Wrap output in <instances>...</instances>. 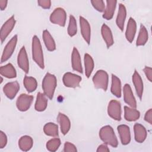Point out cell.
Masks as SVG:
<instances>
[{"instance_id":"ee69618b","label":"cell","mask_w":152,"mask_h":152,"mask_svg":"<svg viewBox=\"0 0 152 152\" xmlns=\"http://www.w3.org/2000/svg\"><path fill=\"white\" fill-rule=\"evenodd\" d=\"M2 81H3V78H2V76H1V82H0V83L1 84L2 83Z\"/></svg>"},{"instance_id":"83f0119b","label":"cell","mask_w":152,"mask_h":152,"mask_svg":"<svg viewBox=\"0 0 152 152\" xmlns=\"http://www.w3.org/2000/svg\"><path fill=\"white\" fill-rule=\"evenodd\" d=\"M42 37L46 49L50 52L54 51L56 49V43L53 37L48 30H43Z\"/></svg>"},{"instance_id":"4dcf8cb0","label":"cell","mask_w":152,"mask_h":152,"mask_svg":"<svg viewBox=\"0 0 152 152\" xmlns=\"http://www.w3.org/2000/svg\"><path fill=\"white\" fill-rule=\"evenodd\" d=\"M148 39V33L146 27L143 25H140L138 35L136 40V46H141L146 44Z\"/></svg>"},{"instance_id":"3957f363","label":"cell","mask_w":152,"mask_h":152,"mask_svg":"<svg viewBox=\"0 0 152 152\" xmlns=\"http://www.w3.org/2000/svg\"><path fill=\"white\" fill-rule=\"evenodd\" d=\"M99 137L104 144L115 148L118 147V141L111 126L105 125L102 127L99 131Z\"/></svg>"},{"instance_id":"ac0fdd59","label":"cell","mask_w":152,"mask_h":152,"mask_svg":"<svg viewBox=\"0 0 152 152\" xmlns=\"http://www.w3.org/2000/svg\"><path fill=\"white\" fill-rule=\"evenodd\" d=\"M136 31H137L136 21L132 17H130L128 20V21L126 25V31H125V37L129 43H132L133 42L135 38Z\"/></svg>"},{"instance_id":"30bf717a","label":"cell","mask_w":152,"mask_h":152,"mask_svg":"<svg viewBox=\"0 0 152 152\" xmlns=\"http://www.w3.org/2000/svg\"><path fill=\"white\" fill-rule=\"evenodd\" d=\"M15 17L14 15H12L3 24L0 31V39L1 43H3L10 33L13 30L15 25Z\"/></svg>"},{"instance_id":"ffe728a7","label":"cell","mask_w":152,"mask_h":152,"mask_svg":"<svg viewBox=\"0 0 152 152\" xmlns=\"http://www.w3.org/2000/svg\"><path fill=\"white\" fill-rule=\"evenodd\" d=\"M126 17V9L125 6L122 4H119L118 14L116 18V24L118 27L121 30H124L125 22Z\"/></svg>"},{"instance_id":"e575fe53","label":"cell","mask_w":152,"mask_h":152,"mask_svg":"<svg viewBox=\"0 0 152 152\" xmlns=\"http://www.w3.org/2000/svg\"><path fill=\"white\" fill-rule=\"evenodd\" d=\"M61 144V142L60 139L58 137H54L53 138L49 140L46 142V147L48 151L54 152L59 148Z\"/></svg>"},{"instance_id":"f546056e","label":"cell","mask_w":152,"mask_h":152,"mask_svg":"<svg viewBox=\"0 0 152 152\" xmlns=\"http://www.w3.org/2000/svg\"><path fill=\"white\" fill-rule=\"evenodd\" d=\"M33 140L29 135H23L18 140V147L23 151H29L33 147Z\"/></svg>"},{"instance_id":"4316f807","label":"cell","mask_w":152,"mask_h":152,"mask_svg":"<svg viewBox=\"0 0 152 152\" xmlns=\"http://www.w3.org/2000/svg\"><path fill=\"white\" fill-rule=\"evenodd\" d=\"M0 74L1 76L7 78H14L17 77L15 68L11 63L1 66L0 68Z\"/></svg>"},{"instance_id":"5bb4252c","label":"cell","mask_w":152,"mask_h":152,"mask_svg":"<svg viewBox=\"0 0 152 152\" xmlns=\"http://www.w3.org/2000/svg\"><path fill=\"white\" fill-rule=\"evenodd\" d=\"M20 90V84L17 81H12L7 83L3 87V92L10 100L13 99Z\"/></svg>"},{"instance_id":"d590c367","label":"cell","mask_w":152,"mask_h":152,"mask_svg":"<svg viewBox=\"0 0 152 152\" xmlns=\"http://www.w3.org/2000/svg\"><path fill=\"white\" fill-rule=\"evenodd\" d=\"M91 3L94 8L99 12H103L105 9L106 5L102 0H92Z\"/></svg>"},{"instance_id":"f1b7e54d","label":"cell","mask_w":152,"mask_h":152,"mask_svg":"<svg viewBox=\"0 0 152 152\" xmlns=\"http://www.w3.org/2000/svg\"><path fill=\"white\" fill-rule=\"evenodd\" d=\"M84 64L85 75L87 78H89L91 75L94 66V62L93 58L88 53H85L84 56Z\"/></svg>"},{"instance_id":"ab89813d","label":"cell","mask_w":152,"mask_h":152,"mask_svg":"<svg viewBox=\"0 0 152 152\" xmlns=\"http://www.w3.org/2000/svg\"><path fill=\"white\" fill-rule=\"evenodd\" d=\"M143 71L146 76V78L149 81H152V68L150 66H145L144 69Z\"/></svg>"},{"instance_id":"8fae6325","label":"cell","mask_w":152,"mask_h":152,"mask_svg":"<svg viewBox=\"0 0 152 152\" xmlns=\"http://www.w3.org/2000/svg\"><path fill=\"white\" fill-rule=\"evenodd\" d=\"M79 23L80 27L81 34L86 41V42L89 45L91 39V27L88 21L83 17L80 16Z\"/></svg>"},{"instance_id":"cb8c5ba5","label":"cell","mask_w":152,"mask_h":152,"mask_svg":"<svg viewBox=\"0 0 152 152\" xmlns=\"http://www.w3.org/2000/svg\"><path fill=\"white\" fill-rule=\"evenodd\" d=\"M110 91L115 96L120 98L122 95V85L121 80L115 75L112 74Z\"/></svg>"},{"instance_id":"603a6c76","label":"cell","mask_w":152,"mask_h":152,"mask_svg":"<svg viewBox=\"0 0 152 152\" xmlns=\"http://www.w3.org/2000/svg\"><path fill=\"white\" fill-rule=\"evenodd\" d=\"M106 5L104 11H103V18L107 20H111L114 15L115 9L116 7L117 1L115 0H107L106 1Z\"/></svg>"},{"instance_id":"44dd1931","label":"cell","mask_w":152,"mask_h":152,"mask_svg":"<svg viewBox=\"0 0 152 152\" xmlns=\"http://www.w3.org/2000/svg\"><path fill=\"white\" fill-rule=\"evenodd\" d=\"M102 36L107 48L111 47L114 43L113 36L110 27L106 24H103L101 27Z\"/></svg>"},{"instance_id":"7bdbcfd3","label":"cell","mask_w":152,"mask_h":152,"mask_svg":"<svg viewBox=\"0 0 152 152\" xmlns=\"http://www.w3.org/2000/svg\"><path fill=\"white\" fill-rule=\"evenodd\" d=\"M7 3H8V1L0 0V8L1 11H3L6 8L7 6Z\"/></svg>"},{"instance_id":"7c38bea8","label":"cell","mask_w":152,"mask_h":152,"mask_svg":"<svg viewBox=\"0 0 152 152\" xmlns=\"http://www.w3.org/2000/svg\"><path fill=\"white\" fill-rule=\"evenodd\" d=\"M17 64L18 66L26 73L27 74L29 71V61L27 56V53L24 46H23L17 56Z\"/></svg>"},{"instance_id":"8992f818","label":"cell","mask_w":152,"mask_h":152,"mask_svg":"<svg viewBox=\"0 0 152 152\" xmlns=\"http://www.w3.org/2000/svg\"><path fill=\"white\" fill-rule=\"evenodd\" d=\"M17 40L18 36L17 34H15L7 43L2 52L1 59V63L6 62L11 58L16 48Z\"/></svg>"},{"instance_id":"2e32d148","label":"cell","mask_w":152,"mask_h":152,"mask_svg":"<svg viewBox=\"0 0 152 152\" xmlns=\"http://www.w3.org/2000/svg\"><path fill=\"white\" fill-rule=\"evenodd\" d=\"M132 81L134 84L137 95L140 100H141L144 90V84L142 78L139 73L135 70L132 77Z\"/></svg>"},{"instance_id":"d4e9b609","label":"cell","mask_w":152,"mask_h":152,"mask_svg":"<svg viewBox=\"0 0 152 152\" xmlns=\"http://www.w3.org/2000/svg\"><path fill=\"white\" fill-rule=\"evenodd\" d=\"M140 113L136 109L129 106H124V118L126 121L129 122L135 121L140 118Z\"/></svg>"},{"instance_id":"9a60e30c","label":"cell","mask_w":152,"mask_h":152,"mask_svg":"<svg viewBox=\"0 0 152 152\" xmlns=\"http://www.w3.org/2000/svg\"><path fill=\"white\" fill-rule=\"evenodd\" d=\"M117 129L122 144L125 145L129 144L131 138L129 127L126 125H120Z\"/></svg>"},{"instance_id":"7a4b0ae2","label":"cell","mask_w":152,"mask_h":152,"mask_svg":"<svg viewBox=\"0 0 152 152\" xmlns=\"http://www.w3.org/2000/svg\"><path fill=\"white\" fill-rule=\"evenodd\" d=\"M42 89L45 95L49 99H52L57 86V80L55 75L47 72L42 80Z\"/></svg>"},{"instance_id":"9c48e42d","label":"cell","mask_w":152,"mask_h":152,"mask_svg":"<svg viewBox=\"0 0 152 152\" xmlns=\"http://www.w3.org/2000/svg\"><path fill=\"white\" fill-rule=\"evenodd\" d=\"M33 100V96L27 94H21L16 101V106L21 112L27 111L30 107Z\"/></svg>"},{"instance_id":"74e56055","label":"cell","mask_w":152,"mask_h":152,"mask_svg":"<svg viewBox=\"0 0 152 152\" xmlns=\"http://www.w3.org/2000/svg\"><path fill=\"white\" fill-rule=\"evenodd\" d=\"M7 136L2 131H0V148H4L7 144Z\"/></svg>"},{"instance_id":"8d00e7d4","label":"cell","mask_w":152,"mask_h":152,"mask_svg":"<svg viewBox=\"0 0 152 152\" xmlns=\"http://www.w3.org/2000/svg\"><path fill=\"white\" fill-rule=\"evenodd\" d=\"M64 152H77V149L74 144L70 142H65L64 145Z\"/></svg>"},{"instance_id":"60d3db41","label":"cell","mask_w":152,"mask_h":152,"mask_svg":"<svg viewBox=\"0 0 152 152\" xmlns=\"http://www.w3.org/2000/svg\"><path fill=\"white\" fill-rule=\"evenodd\" d=\"M144 120L149 123L150 125L152 124V109H149L145 113Z\"/></svg>"},{"instance_id":"d6a6232c","label":"cell","mask_w":152,"mask_h":152,"mask_svg":"<svg viewBox=\"0 0 152 152\" xmlns=\"http://www.w3.org/2000/svg\"><path fill=\"white\" fill-rule=\"evenodd\" d=\"M43 132L48 136L58 137L59 135L58 126L55 123L48 122L44 125Z\"/></svg>"},{"instance_id":"6da1fadb","label":"cell","mask_w":152,"mask_h":152,"mask_svg":"<svg viewBox=\"0 0 152 152\" xmlns=\"http://www.w3.org/2000/svg\"><path fill=\"white\" fill-rule=\"evenodd\" d=\"M32 58L36 64L42 69L45 68L43 52L40 39L37 36H34L32 38L31 43Z\"/></svg>"},{"instance_id":"f35d334b","label":"cell","mask_w":152,"mask_h":152,"mask_svg":"<svg viewBox=\"0 0 152 152\" xmlns=\"http://www.w3.org/2000/svg\"><path fill=\"white\" fill-rule=\"evenodd\" d=\"M37 4L38 5L44 9H49L51 6V1L50 0H39Z\"/></svg>"},{"instance_id":"4fadbf2b","label":"cell","mask_w":152,"mask_h":152,"mask_svg":"<svg viewBox=\"0 0 152 152\" xmlns=\"http://www.w3.org/2000/svg\"><path fill=\"white\" fill-rule=\"evenodd\" d=\"M123 96L124 102L128 104L129 107L133 108L137 107V101L129 84H125L124 85L123 88Z\"/></svg>"},{"instance_id":"5b68a950","label":"cell","mask_w":152,"mask_h":152,"mask_svg":"<svg viewBox=\"0 0 152 152\" xmlns=\"http://www.w3.org/2000/svg\"><path fill=\"white\" fill-rule=\"evenodd\" d=\"M49 20L54 24L64 27L66 20V13L65 10L61 7L56 8L51 13Z\"/></svg>"},{"instance_id":"277c9868","label":"cell","mask_w":152,"mask_h":152,"mask_svg":"<svg viewBox=\"0 0 152 152\" xmlns=\"http://www.w3.org/2000/svg\"><path fill=\"white\" fill-rule=\"evenodd\" d=\"M92 81L95 88L106 91L109 84V75L104 70H98L92 78Z\"/></svg>"},{"instance_id":"d6986e66","label":"cell","mask_w":152,"mask_h":152,"mask_svg":"<svg viewBox=\"0 0 152 152\" xmlns=\"http://www.w3.org/2000/svg\"><path fill=\"white\" fill-rule=\"evenodd\" d=\"M134 132L135 140L138 143L143 142L147 135V132L145 128L141 124L136 123L134 125Z\"/></svg>"},{"instance_id":"1f68e13d","label":"cell","mask_w":152,"mask_h":152,"mask_svg":"<svg viewBox=\"0 0 152 152\" xmlns=\"http://www.w3.org/2000/svg\"><path fill=\"white\" fill-rule=\"evenodd\" d=\"M23 84L28 93L34 91L37 87V82L36 78L33 77L25 75L23 79Z\"/></svg>"},{"instance_id":"e0dca14e","label":"cell","mask_w":152,"mask_h":152,"mask_svg":"<svg viewBox=\"0 0 152 152\" xmlns=\"http://www.w3.org/2000/svg\"><path fill=\"white\" fill-rule=\"evenodd\" d=\"M71 65L73 70L82 74L83 69L81 63V59L78 49L74 47L71 55Z\"/></svg>"},{"instance_id":"836d02e7","label":"cell","mask_w":152,"mask_h":152,"mask_svg":"<svg viewBox=\"0 0 152 152\" xmlns=\"http://www.w3.org/2000/svg\"><path fill=\"white\" fill-rule=\"evenodd\" d=\"M67 32L70 37H73L77 33V21L72 15H69Z\"/></svg>"},{"instance_id":"7402d4cb","label":"cell","mask_w":152,"mask_h":152,"mask_svg":"<svg viewBox=\"0 0 152 152\" xmlns=\"http://www.w3.org/2000/svg\"><path fill=\"white\" fill-rule=\"evenodd\" d=\"M60 129L63 135H66L71 128V122L69 118L62 113H59L57 117Z\"/></svg>"},{"instance_id":"484cf974","label":"cell","mask_w":152,"mask_h":152,"mask_svg":"<svg viewBox=\"0 0 152 152\" xmlns=\"http://www.w3.org/2000/svg\"><path fill=\"white\" fill-rule=\"evenodd\" d=\"M48 106V97L44 93L39 92L36 96V102L34 104V109L36 111L43 112Z\"/></svg>"},{"instance_id":"b9f144b4","label":"cell","mask_w":152,"mask_h":152,"mask_svg":"<svg viewBox=\"0 0 152 152\" xmlns=\"http://www.w3.org/2000/svg\"><path fill=\"white\" fill-rule=\"evenodd\" d=\"M97 152H109L110 151V150L109 147H107V144H103L100 145L97 148Z\"/></svg>"},{"instance_id":"ba28073f","label":"cell","mask_w":152,"mask_h":152,"mask_svg":"<svg viewBox=\"0 0 152 152\" xmlns=\"http://www.w3.org/2000/svg\"><path fill=\"white\" fill-rule=\"evenodd\" d=\"M82 78L75 74L68 72L64 74L62 81L64 86L69 88H76L79 86Z\"/></svg>"},{"instance_id":"52a82bcc","label":"cell","mask_w":152,"mask_h":152,"mask_svg":"<svg viewBox=\"0 0 152 152\" xmlns=\"http://www.w3.org/2000/svg\"><path fill=\"white\" fill-rule=\"evenodd\" d=\"M107 114L115 121H119L121 120V104L119 101L112 100L109 102L107 106Z\"/></svg>"}]
</instances>
